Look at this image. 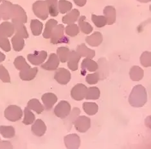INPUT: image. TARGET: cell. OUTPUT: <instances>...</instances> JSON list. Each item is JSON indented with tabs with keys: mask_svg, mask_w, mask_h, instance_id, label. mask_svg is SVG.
I'll list each match as a JSON object with an SVG mask.
<instances>
[{
	"mask_svg": "<svg viewBox=\"0 0 151 149\" xmlns=\"http://www.w3.org/2000/svg\"><path fill=\"white\" fill-rule=\"evenodd\" d=\"M147 101V93L145 88L142 84L136 85L129 97V102L134 108H141Z\"/></svg>",
	"mask_w": 151,
	"mask_h": 149,
	"instance_id": "6da1fadb",
	"label": "cell"
},
{
	"mask_svg": "<svg viewBox=\"0 0 151 149\" xmlns=\"http://www.w3.org/2000/svg\"><path fill=\"white\" fill-rule=\"evenodd\" d=\"M64 26L63 24H59L53 28L51 37H50V43L53 44L69 43V38L64 36Z\"/></svg>",
	"mask_w": 151,
	"mask_h": 149,
	"instance_id": "7a4b0ae2",
	"label": "cell"
},
{
	"mask_svg": "<svg viewBox=\"0 0 151 149\" xmlns=\"http://www.w3.org/2000/svg\"><path fill=\"white\" fill-rule=\"evenodd\" d=\"M23 112L20 107L16 105H10L4 111V116L10 122H16L23 116Z\"/></svg>",
	"mask_w": 151,
	"mask_h": 149,
	"instance_id": "3957f363",
	"label": "cell"
},
{
	"mask_svg": "<svg viewBox=\"0 0 151 149\" xmlns=\"http://www.w3.org/2000/svg\"><path fill=\"white\" fill-rule=\"evenodd\" d=\"M32 10L38 18L46 20L49 15L47 3L46 1H37L32 5Z\"/></svg>",
	"mask_w": 151,
	"mask_h": 149,
	"instance_id": "277c9868",
	"label": "cell"
},
{
	"mask_svg": "<svg viewBox=\"0 0 151 149\" xmlns=\"http://www.w3.org/2000/svg\"><path fill=\"white\" fill-rule=\"evenodd\" d=\"M71 110V107L69 102L66 101H61L54 108V113L59 118L64 119L69 115Z\"/></svg>",
	"mask_w": 151,
	"mask_h": 149,
	"instance_id": "5b68a950",
	"label": "cell"
},
{
	"mask_svg": "<svg viewBox=\"0 0 151 149\" xmlns=\"http://www.w3.org/2000/svg\"><path fill=\"white\" fill-rule=\"evenodd\" d=\"M75 128L79 133H86L90 128L91 120L88 116L82 115L78 116L74 122Z\"/></svg>",
	"mask_w": 151,
	"mask_h": 149,
	"instance_id": "8992f818",
	"label": "cell"
},
{
	"mask_svg": "<svg viewBox=\"0 0 151 149\" xmlns=\"http://www.w3.org/2000/svg\"><path fill=\"white\" fill-rule=\"evenodd\" d=\"M88 88L85 84L79 83L75 86L71 90V97L74 100L81 101L86 97L87 94Z\"/></svg>",
	"mask_w": 151,
	"mask_h": 149,
	"instance_id": "52a82bcc",
	"label": "cell"
},
{
	"mask_svg": "<svg viewBox=\"0 0 151 149\" xmlns=\"http://www.w3.org/2000/svg\"><path fill=\"white\" fill-rule=\"evenodd\" d=\"M48 56L47 52L45 51H35L32 54H29L27 56V59L32 65L37 66L42 64Z\"/></svg>",
	"mask_w": 151,
	"mask_h": 149,
	"instance_id": "ba28073f",
	"label": "cell"
},
{
	"mask_svg": "<svg viewBox=\"0 0 151 149\" xmlns=\"http://www.w3.org/2000/svg\"><path fill=\"white\" fill-rule=\"evenodd\" d=\"M54 79L60 84H66L71 79V73L64 68H59L56 70L54 74Z\"/></svg>",
	"mask_w": 151,
	"mask_h": 149,
	"instance_id": "9c48e42d",
	"label": "cell"
},
{
	"mask_svg": "<svg viewBox=\"0 0 151 149\" xmlns=\"http://www.w3.org/2000/svg\"><path fill=\"white\" fill-rule=\"evenodd\" d=\"M12 21H19V22L26 23H27L28 17L27 13L25 12L22 7L18 5H12V15L11 17Z\"/></svg>",
	"mask_w": 151,
	"mask_h": 149,
	"instance_id": "30bf717a",
	"label": "cell"
},
{
	"mask_svg": "<svg viewBox=\"0 0 151 149\" xmlns=\"http://www.w3.org/2000/svg\"><path fill=\"white\" fill-rule=\"evenodd\" d=\"M99 69V65L94 60L86 58L82 60L81 63V74L85 76L87 71L95 72Z\"/></svg>",
	"mask_w": 151,
	"mask_h": 149,
	"instance_id": "8fae6325",
	"label": "cell"
},
{
	"mask_svg": "<svg viewBox=\"0 0 151 149\" xmlns=\"http://www.w3.org/2000/svg\"><path fill=\"white\" fill-rule=\"evenodd\" d=\"M59 58L55 53H52L49 56L48 61L41 65V68L46 70H56L59 65Z\"/></svg>",
	"mask_w": 151,
	"mask_h": 149,
	"instance_id": "7c38bea8",
	"label": "cell"
},
{
	"mask_svg": "<svg viewBox=\"0 0 151 149\" xmlns=\"http://www.w3.org/2000/svg\"><path fill=\"white\" fill-rule=\"evenodd\" d=\"M64 143L67 148L76 149L78 148L81 145V139L77 134H71L64 136Z\"/></svg>",
	"mask_w": 151,
	"mask_h": 149,
	"instance_id": "4fadbf2b",
	"label": "cell"
},
{
	"mask_svg": "<svg viewBox=\"0 0 151 149\" xmlns=\"http://www.w3.org/2000/svg\"><path fill=\"white\" fill-rule=\"evenodd\" d=\"M12 3L8 1H4L0 5V14H1V17L4 21L11 19L12 15Z\"/></svg>",
	"mask_w": 151,
	"mask_h": 149,
	"instance_id": "5bb4252c",
	"label": "cell"
},
{
	"mask_svg": "<svg viewBox=\"0 0 151 149\" xmlns=\"http://www.w3.org/2000/svg\"><path fill=\"white\" fill-rule=\"evenodd\" d=\"M41 99L43 104H44V108L46 110L50 111L57 102L58 98L54 94L46 93L42 95Z\"/></svg>",
	"mask_w": 151,
	"mask_h": 149,
	"instance_id": "9a60e30c",
	"label": "cell"
},
{
	"mask_svg": "<svg viewBox=\"0 0 151 149\" xmlns=\"http://www.w3.org/2000/svg\"><path fill=\"white\" fill-rule=\"evenodd\" d=\"M32 131L34 135L41 137L45 134L46 131V126L45 123L41 119H37L34 121L32 126Z\"/></svg>",
	"mask_w": 151,
	"mask_h": 149,
	"instance_id": "2e32d148",
	"label": "cell"
},
{
	"mask_svg": "<svg viewBox=\"0 0 151 149\" xmlns=\"http://www.w3.org/2000/svg\"><path fill=\"white\" fill-rule=\"evenodd\" d=\"M81 56L77 53V51H72L70 52L69 57L68 59V67L71 70L75 71L78 69V62L81 60Z\"/></svg>",
	"mask_w": 151,
	"mask_h": 149,
	"instance_id": "e0dca14e",
	"label": "cell"
},
{
	"mask_svg": "<svg viewBox=\"0 0 151 149\" xmlns=\"http://www.w3.org/2000/svg\"><path fill=\"white\" fill-rule=\"evenodd\" d=\"M38 72L37 67H34V68H29L25 69L24 70H21L19 72V77L23 81H29L33 80L36 76Z\"/></svg>",
	"mask_w": 151,
	"mask_h": 149,
	"instance_id": "ac0fdd59",
	"label": "cell"
},
{
	"mask_svg": "<svg viewBox=\"0 0 151 149\" xmlns=\"http://www.w3.org/2000/svg\"><path fill=\"white\" fill-rule=\"evenodd\" d=\"M77 53L81 57H86L92 59L95 56V51L93 49L88 48L84 43L77 46Z\"/></svg>",
	"mask_w": 151,
	"mask_h": 149,
	"instance_id": "d6986e66",
	"label": "cell"
},
{
	"mask_svg": "<svg viewBox=\"0 0 151 149\" xmlns=\"http://www.w3.org/2000/svg\"><path fill=\"white\" fill-rule=\"evenodd\" d=\"M104 16L106 18L107 24L111 25L113 24L116 21V10L113 6H107L104 10Z\"/></svg>",
	"mask_w": 151,
	"mask_h": 149,
	"instance_id": "ffe728a7",
	"label": "cell"
},
{
	"mask_svg": "<svg viewBox=\"0 0 151 149\" xmlns=\"http://www.w3.org/2000/svg\"><path fill=\"white\" fill-rule=\"evenodd\" d=\"M103 41V37L101 33L95 32L90 36L86 37V42L92 47H98L102 44Z\"/></svg>",
	"mask_w": 151,
	"mask_h": 149,
	"instance_id": "44dd1931",
	"label": "cell"
},
{
	"mask_svg": "<svg viewBox=\"0 0 151 149\" xmlns=\"http://www.w3.org/2000/svg\"><path fill=\"white\" fill-rule=\"evenodd\" d=\"M14 31H15V29H14L12 23L5 21L2 23L0 25V35L3 36L10 37L14 33Z\"/></svg>",
	"mask_w": 151,
	"mask_h": 149,
	"instance_id": "7402d4cb",
	"label": "cell"
},
{
	"mask_svg": "<svg viewBox=\"0 0 151 149\" xmlns=\"http://www.w3.org/2000/svg\"><path fill=\"white\" fill-rule=\"evenodd\" d=\"M79 16H80V12H79L78 10L73 9L70 10L69 13L64 16L63 17L62 21L63 23L69 25V24H74L76 21H77Z\"/></svg>",
	"mask_w": 151,
	"mask_h": 149,
	"instance_id": "603a6c76",
	"label": "cell"
},
{
	"mask_svg": "<svg viewBox=\"0 0 151 149\" xmlns=\"http://www.w3.org/2000/svg\"><path fill=\"white\" fill-rule=\"evenodd\" d=\"M12 23L14 26V29L17 35H19V36L22 37L23 38H28L29 37V35L27 31L26 26L24 25V23L19 22V21H12Z\"/></svg>",
	"mask_w": 151,
	"mask_h": 149,
	"instance_id": "cb8c5ba5",
	"label": "cell"
},
{
	"mask_svg": "<svg viewBox=\"0 0 151 149\" xmlns=\"http://www.w3.org/2000/svg\"><path fill=\"white\" fill-rule=\"evenodd\" d=\"M144 75V72L142 68L138 66H132L129 71V76L133 81H139L142 80Z\"/></svg>",
	"mask_w": 151,
	"mask_h": 149,
	"instance_id": "d4e9b609",
	"label": "cell"
},
{
	"mask_svg": "<svg viewBox=\"0 0 151 149\" xmlns=\"http://www.w3.org/2000/svg\"><path fill=\"white\" fill-rule=\"evenodd\" d=\"M86 19V17L84 16H82L80 18H79L78 21V28L82 33H84L86 35H88L92 32L93 30V28L89 23L85 21Z\"/></svg>",
	"mask_w": 151,
	"mask_h": 149,
	"instance_id": "484cf974",
	"label": "cell"
},
{
	"mask_svg": "<svg viewBox=\"0 0 151 149\" xmlns=\"http://www.w3.org/2000/svg\"><path fill=\"white\" fill-rule=\"evenodd\" d=\"M27 107L30 109L36 112L37 114H41L44 111L45 108L38 99H33L28 101L27 104Z\"/></svg>",
	"mask_w": 151,
	"mask_h": 149,
	"instance_id": "4316f807",
	"label": "cell"
},
{
	"mask_svg": "<svg viewBox=\"0 0 151 149\" xmlns=\"http://www.w3.org/2000/svg\"><path fill=\"white\" fill-rule=\"evenodd\" d=\"M11 42L14 51L19 52L21 50H23L24 46V40L22 37L19 36V35L16 34L12 38Z\"/></svg>",
	"mask_w": 151,
	"mask_h": 149,
	"instance_id": "83f0119b",
	"label": "cell"
},
{
	"mask_svg": "<svg viewBox=\"0 0 151 149\" xmlns=\"http://www.w3.org/2000/svg\"><path fill=\"white\" fill-rule=\"evenodd\" d=\"M57 24H58V22L53 19H51L48 21L46 23L44 32L42 33L43 37L45 38H50L53 28L57 25Z\"/></svg>",
	"mask_w": 151,
	"mask_h": 149,
	"instance_id": "f1b7e54d",
	"label": "cell"
},
{
	"mask_svg": "<svg viewBox=\"0 0 151 149\" xmlns=\"http://www.w3.org/2000/svg\"><path fill=\"white\" fill-rule=\"evenodd\" d=\"M43 23L37 19H32L30 22V29L34 36H39L41 34Z\"/></svg>",
	"mask_w": 151,
	"mask_h": 149,
	"instance_id": "f546056e",
	"label": "cell"
},
{
	"mask_svg": "<svg viewBox=\"0 0 151 149\" xmlns=\"http://www.w3.org/2000/svg\"><path fill=\"white\" fill-rule=\"evenodd\" d=\"M83 109L88 115H94L99 111V106L95 102H84Z\"/></svg>",
	"mask_w": 151,
	"mask_h": 149,
	"instance_id": "4dcf8cb0",
	"label": "cell"
},
{
	"mask_svg": "<svg viewBox=\"0 0 151 149\" xmlns=\"http://www.w3.org/2000/svg\"><path fill=\"white\" fill-rule=\"evenodd\" d=\"M0 134L5 138H12L15 136L16 131L13 126H0Z\"/></svg>",
	"mask_w": 151,
	"mask_h": 149,
	"instance_id": "1f68e13d",
	"label": "cell"
},
{
	"mask_svg": "<svg viewBox=\"0 0 151 149\" xmlns=\"http://www.w3.org/2000/svg\"><path fill=\"white\" fill-rule=\"evenodd\" d=\"M14 65L15 66L16 68L20 70H24L25 69L30 68V66L28 64L27 62H26V60L22 56H19L14 60Z\"/></svg>",
	"mask_w": 151,
	"mask_h": 149,
	"instance_id": "d6a6232c",
	"label": "cell"
},
{
	"mask_svg": "<svg viewBox=\"0 0 151 149\" xmlns=\"http://www.w3.org/2000/svg\"><path fill=\"white\" fill-rule=\"evenodd\" d=\"M100 91L98 87H93L88 88L86 99L87 100H97L100 98Z\"/></svg>",
	"mask_w": 151,
	"mask_h": 149,
	"instance_id": "836d02e7",
	"label": "cell"
},
{
	"mask_svg": "<svg viewBox=\"0 0 151 149\" xmlns=\"http://www.w3.org/2000/svg\"><path fill=\"white\" fill-rule=\"evenodd\" d=\"M48 5L49 14L52 17H57L59 15L58 3L57 0H46Z\"/></svg>",
	"mask_w": 151,
	"mask_h": 149,
	"instance_id": "e575fe53",
	"label": "cell"
},
{
	"mask_svg": "<svg viewBox=\"0 0 151 149\" xmlns=\"http://www.w3.org/2000/svg\"><path fill=\"white\" fill-rule=\"evenodd\" d=\"M70 49L66 47H60L57 49V55L58 56L60 62L66 63L68 61L70 55Z\"/></svg>",
	"mask_w": 151,
	"mask_h": 149,
	"instance_id": "d590c367",
	"label": "cell"
},
{
	"mask_svg": "<svg viewBox=\"0 0 151 149\" xmlns=\"http://www.w3.org/2000/svg\"><path fill=\"white\" fill-rule=\"evenodd\" d=\"M35 119V116L34 113L28 107L25 108L24 109V119L23 120V123L27 126L31 125L34 122Z\"/></svg>",
	"mask_w": 151,
	"mask_h": 149,
	"instance_id": "8d00e7d4",
	"label": "cell"
},
{
	"mask_svg": "<svg viewBox=\"0 0 151 149\" xmlns=\"http://www.w3.org/2000/svg\"><path fill=\"white\" fill-rule=\"evenodd\" d=\"M73 7L72 3L66 1V0H59L58 3L59 12L62 13H66L68 12H70Z\"/></svg>",
	"mask_w": 151,
	"mask_h": 149,
	"instance_id": "74e56055",
	"label": "cell"
},
{
	"mask_svg": "<svg viewBox=\"0 0 151 149\" xmlns=\"http://www.w3.org/2000/svg\"><path fill=\"white\" fill-rule=\"evenodd\" d=\"M91 20L97 28H102L107 24L106 18L104 16H96L95 14H92Z\"/></svg>",
	"mask_w": 151,
	"mask_h": 149,
	"instance_id": "f35d334b",
	"label": "cell"
},
{
	"mask_svg": "<svg viewBox=\"0 0 151 149\" xmlns=\"http://www.w3.org/2000/svg\"><path fill=\"white\" fill-rule=\"evenodd\" d=\"M65 32L67 35L71 37H74L80 32V29H79L78 26L77 24H71L67 26L65 28Z\"/></svg>",
	"mask_w": 151,
	"mask_h": 149,
	"instance_id": "ab89813d",
	"label": "cell"
},
{
	"mask_svg": "<svg viewBox=\"0 0 151 149\" xmlns=\"http://www.w3.org/2000/svg\"><path fill=\"white\" fill-rule=\"evenodd\" d=\"M80 113H81L80 109L75 107L73 109L72 112H71V113L70 112L69 115L68 116V118H67V120H68V121H69V123H68V124H69V125H70L69 129H68V131H69L71 129V126H72L73 124L74 123V122L75 121V120L77 119V118L78 116V115H80Z\"/></svg>",
	"mask_w": 151,
	"mask_h": 149,
	"instance_id": "60d3db41",
	"label": "cell"
},
{
	"mask_svg": "<svg viewBox=\"0 0 151 149\" xmlns=\"http://www.w3.org/2000/svg\"><path fill=\"white\" fill-rule=\"evenodd\" d=\"M140 62L141 64L145 67L151 66V53L149 51H145L140 56Z\"/></svg>",
	"mask_w": 151,
	"mask_h": 149,
	"instance_id": "b9f144b4",
	"label": "cell"
},
{
	"mask_svg": "<svg viewBox=\"0 0 151 149\" xmlns=\"http://www.w3.org/2000/svg\"><path fill=\"white\" fill-rule=\"evenodd\" d=\"M0 48L5 52H9L11 50V46L8 37L1 35H0Z\"/></svg>",
	"mask_w": 151,
	"mask_h": 149,
	"instance_id": "7bdbcfd3",
	"label": "cell"
},
{
	"mask_svg": "<svg viewBox=\"0 0 151 149\" xmlns=\"http://www.w3.org/2000/svg\"><path fill=\"white\" fill-rule=\"evenodd\" d=\"M0 79H1L3 83H10V77L9 73L5 67L3 65H0Z\"/></svg>",
	"mask_w": 151,
	"mask_h": 149,
	"instance_id": "ee69618b",
	"label": "cell"
},
{
	"mask_svg": "<svg viewBox=\"0 0 151 149\" xmlns=\"http://www.w3.org/2000/svg\"><path fill=\"white\" fill-rule=\"evenodd\" d=\"M100 80V75L98 72L88 74L86 77V81L89 84H95Z\"/></svg>",
	"mask_w": 151,
	"mask_h": 149,
	"instance_id": "f6af8a7d",
	"label": "cell"
},
{
	"mask_svg": "<svg viewBox=\"0 0 151 149\" xmlns=\"http://www.w3.org/2000/svg\"><path fill=\"white\" fill-rule=\"evenodd\" d=\"M73 1L75 4H76L77 6L82 7V6H84L86 5L87 0H73Z\"/></svg>",
	"mask_w": 151,
	"mask_h": 149,
	"instance_id": "bcb514c9",
	"label": "cell"
},
{
	"mask_svg": "<svg viewBox=\"0 0 151 149\" xmlns=\"http://www.w3.org/2000/svg\"><path fill=\"white\" fill-rule=\"evenodd\" d=\"M5 58H6V56L1 52H0V63L4 61Z\"/></svg>",
	"mask_w": 151,
	"mask_h": 149,
	"instance_id": "7dc6e473",
	"label": "cell"
},
{
	"mask_svg": "<svg viewBox=\"0 0 151 149\" xmlns=\"http://www.w3.org/2000/svg\"><path fill=\"white\" fill-rule=\"evenodd\" d=\"M137 1L141 3H148L150 1V0H137Z\"/></svg>",
	"mask_w": 151,
	"mask_h": 149,
	"instance_id": "c3c4849f",
	"label": "cell"
},
{
	"mask_svg": "<svg viewBox=\"0 0 151 149\" xmlns=\"http://www.w3.org/2000/svg\"><path fill=\"white\" fill-rule=\"evenodd\" d=\"M1 139H0V144H1Z\"/></svg>",
	"mask_w": 151,
	"mask_h": 149,
	"instance_id": "681fc988",
	"label": "cell"
},
{
	"mask_svg": "<svg viewBox=\"0 0 151 149\" xmlns=\"http://www.w3.org/2000/svg\"><path fill=\"white\" fill-rule=\"evenodd\" d=\"M0 19H1V14H0Z\"/></svg>",
	"mask_w": 151,
	"mask_h": 149,
	"instance_id": "f907efd6",
	"label": "cell"
},
{
	"mask_svg": "<svg viewBox=\"0 0 151 149\" xmlns=\"http://www.w3.org/2000/svg\"><path fill=\"white\" fill-rule=\"evenodd\" d=\"M3 1V0H0V2H1Z\"/></svg>",
	"mask_w": 151,
	"mask_h": 149,
	"instance_id": "816d5d0a",
	"label": "cell"
}]
</instances>
